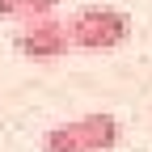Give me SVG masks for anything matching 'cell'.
Instances as JSON below:
<instances>
[{
	"mask_svg": "<svg viewBox=\"0 0 152 152\" xmlns=\"http://www.w3.org/2000/svg\"><path fill=\"white\" fill-rule=\"evenodd\" d=\"M64 26H68V42L85 51H114L131 38V17L114 4H85Z\"/></svg>",
	"mask_w": 152,
	"mask_h": 152,
	"instance_id": "1",
	"label": "cell"
},
{
	"mask_svg": "<svg viewBox=\"0 0 152 152\" xmlns=\"http://www.w3.org/2000/svg\"><path fill=\"white\" fill-rule=\"evenodd\" d=\"M13 47L26 55V59H38V64H51V59H64L68 55V26L59 17H34V21H21Z\"/></svg>",
	"mask_w": 152,
	"mask_h": 152,
	"instance_id": "2",
	"label": "cell"
},
{
	"mask_svg": "<svg viewBox=\"0 0 152 152\" xmlns=\"http://www.w3.org/2000/svg\"><path fill=\"white\" fill-rule=\"evenodd\" d=\"M72 123H76V131H80L85 152H110L114 144H118V118H114V114L93 110V114H80V118H72Z\"/></svg>",
	"mask_w": 152,
	"mask_h": 152,
	"instance_id": "3",
	"label": "cell"
},
{
	"mask_svg": "<svg viewBox=\"0 0 152 152\" xmlns=\"http://www.w3.org/2000/svg\"><path fill=\"white\" fill-rule=\"evenodd\" d=\"M42 152H85L76 123H55L42 131Z\"/></svg>",
	"mask_w": 152,
	"mask_h": 152,
	"instance_id": "4",
	"label": "cell"
},
{
	"mask_svg": "<svg viewBox=\"0 0 152 152\" xmlns=\"http://www.w3.org/2000/svg\"><path fill=\"white\" fill-rule=\"evenodd\" d=\"M59 0H17V21H34V17H51Z\"/></svg>",
	"mask_w": 152,
	"mask_h": 152,
	"instance_id": "5",
	"label": "cell"
},
{
	"mask_svg": "<svg viewBox=\"0 0 152 152\" xmlns=\"http://www.w3.org/2000/svg\"><path fill=\"white\" fill-rule=\"evenodd\" d=\"M0 17H13L17 21V0H0Z\"/></svg>",
	"mask_w": 152,
	"mask_h": 152,
	"instance_id": "6",
	"label": "cell"
}]
</instances>
